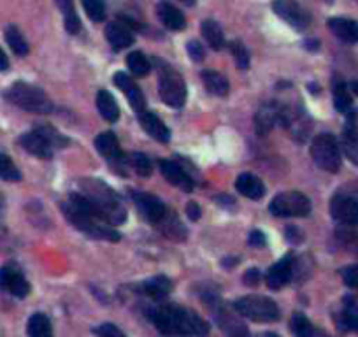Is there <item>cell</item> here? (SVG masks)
Returning a JSON list of instances; mask_svg holds the SVG:
<instances>
[{
	"label": "cell",
	"mask_w": 358,
	"mask_h": 337,
	"mask_svg": "<svg viewBox=\"0 0 358 337\" xmlns=\"http://www.w3.org/2000/svg\"><path fill=\"white\" fill-rule=\"evenodd\" d=\"M149 320L165 336L174 337H207L209 325L197 313L187 307L162 306L149 313Z\"/></svg>",
	"instance_id": "obj_1"
},
{
	"label": "cell",
	"mask_w": 358,
	"mask_h": 337,
	"mask_svg": "<svg viewBox=\"0 0 358 337\" xmlns=\"http://www.w3.org/2000/svg\"><path fill=\"white\" fill-rule=\"evenodd\" d=\"M81 193L88 200L90 209L105 225H119L127 220V211L118 193L101 180H83Z\"/></svg>",
	"instance_id": "obj_2"
},
{
	"label": "cell",
	"mask_w": 358,
	"mask_h": 337,
	"mask_svg": "<svg viewBox=\"0 0 358 337\" xmlns=\"http://www.w3.org/2000/svg\"><path fill=\"white\" fill-rule=\"evenodd\" d=\"M62 211H64V216L74 225L76 229L83 230V232L95 237V239L114 241V243L121 239V236H119L114 229H111V227L105 225L104 221L95 218V214L90 209L88 200L85 199V195L83 193L69 195L67 200L62 202Z\"/></svg>",
	"instance_id": "obj_3"
},
{
	"label": "cell",
	"mask_w": 358,
	"mask_h": 337,
	"mask_svg": "<svg viewBox=\"0 0 358 337\" xmlns=\"http://www.w3.org/2000/svg\"><path fill=\"white\" fill-rule=\"evenodd\" d=\"M6 98L23 111L37 112V114H48L53 111V102L49 101L46 92L30 83H15L11 88L6 90Z\"/></svg>",
	"instance_id": "obj_4"
},
{
	"label": "cell",
	"mask_w": 358,
	"mask_h": 337,
	"mask_svg": "<svg viewBox=\"0 0 358 337\" xmlns=\"http://www.w3.org/2000/svg\"><path fill=\"white\" fill-rule=\"evenodd\" d=\"M235 313L253 322H276L280 318V307L273 299L260 295H248L235 300Z\"/></svg>",
	"instance_id": "obj_5"
},
{
	"label": "cell",
	"mask_w": 358,
	"mask_h": 337,
	"mask_svg": "<svg viewBox=\"0 0 358 337\" xmlns=\"http://www.w3.org/2000/svg\"><path fill=\"white\" fill-rule=\"evenodd\" d=\"M311 157L314 164L327 173H339L341 150L337 139L332 134H320L311 143Z\"/></svg>",
	"instance_id": "obj_6"
},
{
	"label": "cell",
	"mask_w": 358,
	"mask_h": 337,
	"mask_svg": "<svg viewBox=\"0 0 358 337\" xmlns=\"http://www.w3.org/2000/svg\"><path fill=\"white\" fill-rule=\"evenodd\" d=\"M268 211L280 218H304L311 213V200L300 191H284L274 197Z\"/></svg>",
	"instance_id": "obj_7"
},
{
	"label": "cell",
	"mask_w": 358,
	"mask_h": 337,
	"mask_svg": "<svg viewBox=\"0 0 358 337\" xmlns=\"http://www.w3.org/2000/svg\"><path fill=\"white\" fill-rule=\"evenodd\" d=\"M158 94L164 104L171 107H183L187 102V85L185 79L172 69H162L160 71V85H158Z\"/></svg>",
	"instance_id": "obj_8"
},
{
	"label": "cell",
	"mask_w": 358,
	"mask_h": 337,
	"mask_svg": "<svg viewBox=\"0 0 358 337\" xmlns=\"http://www.w3.org/2000/svg\"><path fill=\"white\" fill-rule=\"evenodd\" d=\"M273 11L280 16L283 21H287L288 25H291L297 31H306L309 26V15H307L306 9L302 6L295 2V0H274L273 2Z\"/></svg>",
	"instance_id": "obj_9"
},
{
	"label": "cell",
	"mask_w": 358,
	"mask_h": 337,
	"mask_svg": "<svg viewBox=\"0 0 358 337\" xmlns=\"http://www.w3.org/2000/svg\"><path fill=\"white\" fill-rule=\"evenodd\" d=\"M330 214L339 223L355 227L358 225V199L351 195H334L330 200Z\"/></svg>",
	"instance_id": "obj_10"
},
{
	"label": "cell",
	"mask_w": 358,
	"mask_h": 337,
	"mask_svg": "<svg viewBox=\"0 0 358 337\" xmlns=\"http://www.w3.org/2000/svg\"><path fill=\"white\" fill-rule=\"evenodd\" d=\"M0 292H8L18 299H25L30 293L28 281L16 266H6L0 269Z\"/></svg>",
	"instance_id": "obj_11"
},
{
	"label": "cell",
	"mask_w": 358,
	"mask_h": 337,
	"mask_svg": "<svg viewBox=\"0 0 358 337\" xmlns=\"http://www.w3.org/2000/svg\"><path fill=\"white\" fill-rule=\"evenodd\" d=\"M346 116L348 121L344 125L343 137H341V146H343V153L346 155L348 160L358 165V114L355 109H351Z\"/></svg>",
	"instance_id": "obj_12"
},
{
	"label": "cell",
	"mask_w": 358,
	"mask_h": 337,
	"mask_svg": "<svg viewBox=\"0 0 358 337\" xmlns=\"http://www.w3.org/2000/svg\"><path fill=\"white\" fill-rule=\"evenodd\" d=\"M134 202L137 206L139 213L146 218L148 221L157 225L158 221L164 218V214L167 213V207L162 202L158 197L151 193H135L134 195Z\"/></svg>",
	"instance_id": "obj_13"
},
{
	"label": "cell",
	"mask_w": 358,
	"mask_h": 337,
	"mask_svg": "<svg viewBox=\"0 0 358 337\" xmlns=\"http://www.w3.org/2000/svg\"><path fill=\"white\" fill-rule=\"evenodd\" d=\"M114 85L119 88V90L123 92L125 95H127L132 109H134L137 114H141V112L146 109V98L141 88L134 83V79H132L128 74H125V72H116Z\"/></svg>",
	"instance_id": "obj_14"
},
{
	"label": "cell",
	"mask_w": 358,
	"mask_h": 337,
	"mask_svg": "<svg viewBox=\"0 0 358 337\" xmlns=\"http://www.w3.org/2000/svg\"><path fill=\"white\" fill-rule=\"evenodd\" d=\"M295 259L293 255H287L284 259H281L280 262L274 263L267 273V286L271 290H280L287 285L288 281H290L291 274H293L295 269Z\"/></svg>",
	"instance_id": "obj_15"
},
{
	"label": "cell",
	"mask_w": 358,
	"mask_h": 337,
	"mask_svg": "<svg viewBox=\"0 0 358 337\" xmlns=\"http://www.w3.org/2000/svg\"><path fill=\"white\" fill-rule=\"evenodd\" d=\"M160 165V173L172 187L176 188H181L183 191H191L195 188L194 180L185 173V168L181 165L174 164L171 160H160L158 162Z\"/></svg>",
	"instance_id": "obj_16"
},
{
	"label": "cell",
	"mask_w": 358,
	"mask_h": 337,
	"mask_svg": "<svg viewBox=\"0 0 358 337\" xmlns=\"http://www.w3.org/2000/svg\"><path fill=\"white\" fill-rule=\"evenodd\" d=\"M139 121H141L146 134L151 135L155 141L164 144H167L169 141H171V130H169L167 125H165L153 111H146L144 109V111L139 114Z\"/></svg>",
	"instance_id": "obj_17"
},
{
	"label": "cell",
	"mask_w": 358,
	"mask_h": 337,
	"mask_svg": "<svg viewBox=\"0 0 358 337\" xmlns=\"http://www.w3.org/2000/svg\"><path fill=\"white\" fill-rule=\"evenodd\" d=\"M218 327L227 334L228 337H248V327L244 325L243 320H239L234 313H230L225 307H218L214 313Z\"/></svg>",
	"instance_id": "obj_18"
},
{
	"label": "cell",
	"mask_w": 358,
	"mask_h": 337,
	"mask_svg": "<svg viewBox=\"0 0 358 337\" xmlns=\"http://www.w3.org/2000/svg\"><path fill=\"white\" fill-rule=\"evenodd\" d=\"M19 144H22L30 155H34V157L42 158V160H49V158H53V151L55 150L49 146L48 141H46L37 130H32L28 132V134L22 135V137H19Z\"/></svg>",
	"instance_id": "obj_19"
},
{
	"label": "cell",
	"mask_w": 358,
	"mask_h": 337,
	"mask_svg": "<svg viewBox=\"0 0 358 337\" xmlns=\"http://www.w3.org/2000/svg\"><path fill=\"white\" fill-rule=\"evenodd\" d=\"M105 39L114 51H121V49L134 44V34L130 32V28L125 23L118 21L109 23L108 28H105Z\"/></svg>",
	"instance_id": "obj_20"
},
{
	"label": "cell",
	"mask_w": 358,
	"mask_h": 337,
	"mask_svg": "<svg viewBox=\"0 0 358 337\" xmlns=\"http://www.w3.org/2000/svg\"><path fill=\"white\" fill-rule=\"evenodd\" d=\"M281 123V107L276 104H265L258 109L255 116V127L258 135H265L273 130L274 125Z\"/></svg>",
	"instance_id": "obj_21"
},
{
	"label": "cell",
	"mask_w": 358,
	"mask_h": 337,
	"mask_svg": "<svg viewBox=\"0 0 358 337\" xmlns=\"http://www.w3.org/2000/svg\"><path fill=\"white\" fill-rule=\"evenodd\" d=\"M157 15L160 18L162 25L172 32L183 31L185 26H187V19H185L183 12L179 11L176 6L169 4V2H160L157 6Z\"/></svg>",
	"instance_id": "obj_22"
},
{
	"label": "cell",
	"mask_w": 358,
	"mask_h": 337,
	"mask_svg": "<svg viewBox=\"0 0 358 337\" xmlns=\"http://www.w3.org/2000/svg\"><path fill=\"white\" fill-rule=\"evenodd\" d=\"M328 28L337 39H341L346 44L358 42V23L348 18H330L328 19Z\"/></svg>",
	"instance_id": "obj_23"
},
{
	"label": "cell",
	"mask_w": 358,
	"mask_h": 337,
	"mask_svg": "<svg viewBox=\"0 0 358 337\" xmlns=\"http://www.w3.org/2000/svg\"><path fill=\"white\" fill-rule=\"evenodd\" d=\"M235 188L241 195L248 197L251 200H260L265 195V187L255 174L244 173L235 181Z\"/></svg>",
	"instance_id": "obj_24"
},
{
	"label": "cell",
	"mask_w": 358,
	"mask_h": 337,
	"mask_svg": "<svg viewBox=\"0 0 358 337\" xmlns=\"http://www.w3.org/2000/svg\"><path fill=\"white\" fill-rule=\"evenodd\" d=\"M157 225H158V229L162 230V234L167 237H171L172 241L187 239V229H185L183 223L179 221V218L176 216L172 211L167 209V213L164 214V218H162Z\"/></svg>",
	"instance_id": "obj_25"
},
{
	"label": "cell",
	"mask_w": 358,
	"mask_h": 337,
	"mask_svg": "<svg viewBox=\"0 0 358 337\" xmlns=\"http://www.w3.org/2000/svg\"><path fill=\"white\" fill-rule=\"evenodd\" d=\"M141 290L144 292V295L151 297L153 300H164L172 292V283L169 277L155 276L151 279L144 281Z\"/></svg>",
	"instance_id": "obj_26"
},
{
	"label": "cell",
	"mask_w": 358,
	"mask_h": 337,
	"mask_svg": "<svg viewBox=\"0 0 358 337\" xmlns=\"http://www.w3.org/2000/svg\"><path fill=\"white\" fill-rule=\"evenodd\" d=\"M202 81H204L205 90L209 94L216 95V97H225V95H228V90H230L227 78L216 71H202Z\"/></svg>",
	"instance_id": "obj_27"
},
{
	"label": "cell",
	"mask_w": 358,
	"mask_h": 337,
	"mask_svg": "<svg viewBox=\"0 0 358 337\" xmlns=\"http://www.w3.org/2000/svg\"><path fill=\"white\" fill-rule=\"evenodd\" d=\"M95 148H97L99 153L104 158H108V160H114L119 155H123L121 150H119L118 137H116L112 132H102L101 135H97V139H95Z\"/></svg>",
	"instance_id": "obj_28"
},
{
	"label": "cell",
	"mask_w": 358,
	"mask_h": 337,
	"mask_svg": "<svg viewBox=\"0 0 358 337\" xmlns=\"http://www.w3.org/2000/svg\"><path fill=\"white\" fill-rule=\"evenodd\" d=\"M97 109L101 112V116L109 123H114L119 118V107L116 98L109 94L108 90H101L97 94Z\"/></svg>",
	"instance_id": "obj_29"
},
{
	"label": "cell",
	"mask_w": 358,
	"mask_h": 337,
	"mask_svg": "<svg viewBox=\"0 0 358 337\" xmlns=\"http://www.w3.org/2000/svg\"><path fill=\"white\" fill-rule=\"evenodd\" d=\"M55 2L56 6H58L60 11H62V15H64L65 31L72 35L79 34V32H81V19L76 15L74 2H72V0H55Z\"/></svg>",
	"instance_id": "obj_30"
},
{
	"label": "cell",
	"mask_w": 358,
	"mask_h": 337,
	"mask_svg": "<svg viewBox=\"0 0 358 337\" xmlns=\"http://www.w3.org/2000/svg\"><path fill=\"white\" fill-rule=\"evenodd\" d=\"M202 35L207 41V44L214 49V51H220L225 46V35L221 26L218 25L214 19H205L202 21Z\"/></svg>",
	"instance_id": "obj_31"
},
{
	"label": "cell",
	"mask_w": 358,
	"mask_h": 337,
	"mask_svg": "<svg viewBox=\"0 0 358 337\" xmlns=\"http://www.w3.org/2000/svg\"><path fill=\"white\" fill-rule=\"evenodd\" d=\"M26 332H28L30 337H53L51 322L42 313H35V315L30 316Z\"/></svg>",
	"instance_id": "obj_32"
},
{
	"label": "cell",
	"mask_w": 358,
	"mask_h": 337,
	"mask_svg": "<svg viewBox=\"0 0 358 337\" xmlns=\"http://www.w3.org/2000/svg\"><path fill=\"white\" fill-rule=\"evenodd\" d=\"M334 105L339 112L348 114L353 109V101H351V94L348 90V85L343 81L334 83Z\"/></svg>",
	"instance_id": "obj_33"
},
{
	"label": "cell",
	"mask_w": 358,
	"mask_h": 337,
	"mask_svg": "<svg viewBox=\"0 0 358 337\" xmlns=\"http://www.w3.org/2000/svg\"><path fill=\"white\" fill-rule=\"evenodd\" d=\"M6 41H8L9 48H11L18 56L28 55V42L23 37L18 26H8V28H6Z\"/></svg>",
	"instance_id": "obj_34"
},
{
	"label": "cell",
	"mask_w": 358,
	"mask_h": 337,
	"mask_svg": "<svg viewBox=\"0 0 358 337\" xmlns=\"http://www.w3.org/2000/svg\"><path fill=\"white\" fill-rule=\"evenodd\" d=\"M127 65L132 71V74L137 76V78H144V76H148L149 71H151V64H149L148 56L142 51L130 53L127 58Z\"/></svg>",
	"instance_id": "obj_35"
},
{
	"label": "cell",
	"mask_w": 358,
	"mask_h": 337,
	"mask_svg": "<svg viewBox=\"0 0 358 337\" xmlns=\"http://www.w3.org/2000/svg\"><path fill=\"white\" fill-rule=\"evenodd\" d=\"M35 130H37L39 134H41L46 141H48V144L53 148V150L65 148L69 144V139H65L58 130H55V128L49 127V125H39Z\"/></svg>",
	"instance_id": "obj_36"
},
{
	"label": "cell",
	"mask_w": 358,
	"mask_h": 337,
	"mask_svg": "<svg viewBox=\"0 0 358 337\" xmlns=\"http://www.w3.org/2000/svg\"><path fill=\"white\" fill-rule=\"evenodd\" d=\"M0 180L4 181H19L22 180V173L16 167L15 162L8 157V155L0 153Z\"/></svg>",
	"instance_id": "obj_37"
},
{
	"label": "cell",
	"mask_w": 358,
	"mask_h": 337,
	"mask_svg": "<svg viewBox=\"0 0 358 337\" xmlns=\"http://www.w3.org/2000/svg\"><path fill=\"white\" fill-rule=\"evenodd\" d=\"M230 51L232 56H234V62L239 69L246 71L250 67V51L246 49V46L243 44L241 41H234L230 42Z\"/></svg>",
	"instance_id": "obj_38"
},
{
	"label": "cell",
	"mask_w": 358,
	"mask_h": 337,
	"mask_svg": "<svg viewBox=\"0 0 358 337\" xmlns=\"http://www.w3.org/2000/svg\"><path fill=\"white\" fill-rule=\"evenodd\" d=\"M290 329L297 337H311L314 327L311 325V322L304 315H293L290 322Z\"/></svg>",
	"instance_id": "obj_39"
},
{
	"label": "cell",
	"mask_w": 358,
	"mask_h": 337,
	"mask_svg": "<svg viewBox=\"0 0 358 337\" xmlns=\"http://www.w3.org/2000/svg\"><path fill=\"white\" fill-rule=\"evenodd\" d=\"M83 8L92 21H102L105 18V8L102 0H81Z\"/></svg>",
	"instance_id": "obj_40"
},
{
	"label": "cell",
	"mask_w": 358,
	"mask_h": 337,
	"mask_svg": "<svg viewBox=\"0 0 358 337\" xmlns=\"http://www.w3.org/2000/svg\"><path fill=\"white\" fill-rule=\"evenodd\" d=\"M130 162H132V167H134V171L139 174V176L141 178L151 176L153 167H151V162H149V158L146 157V155L134 153L130 157Z\"/></svg>",
	"instance_id": "obj_41"
},
{
	"label": "cell",
	"mask_w": 358,
	"mask_h": 337,
	"mask_svg": "<svg viewBox=\"0 0 358 337\" xmlns=\"http://www.w3.org/2000/svg\"><path fill=\"white\" fill-rule=\"evenodd\" d=\"M339 329L346 330V332H357L358 334V315L350 311H344L339 318Z\"/></svg>",
	"instance_id": "obj_42"
},
{
	"label": "cell",
	"mask_w": 358,
	"mask_h": 337,
	"mask_svg": "<svg viewBox=\"0 0 358 337\" xmlns=\"http://www.w3.org/2000/svg\"><path fill=\"white\" fill-rule=\"evenodd\" d=\"M94 334L99 337H127L121 330L112 323H102L101 327L94 329Z\"/></svg>",
	"instance_id": "obj_43"
},
{
	"label": "cell",
	"mask_w": 358,
	"mask_h": 337,
	"mask_svg": "<svg viewBox=\"0 0 358 337\" xmlns=\"http://www.w3.org/2000/svg\"><path fill=\"white\" fill-rule=\"evenodd\" d=\"M341 276H343L344 283L351 288H358V266H350L346 269L341 270Z\"/></svg>",
	"instance_id": "obj_44"
},
{
	"label": "cell",
	"mask_w": 358,
	"mask_h": 337,
	"mask_svg": "<svg viewBox=\"0 0 358 337\" xmlns=\"http://www.w3.org/2000/svg\"><path fill=\"white\" fill-rule=\"evenodd\" d=\"M187 49H188V55H190L191 60L202 62V58H204V48L201 46V42H198V41H188Z\"/></svg>",
	"instance_id": "obj_45"
},
{
	"label": "cell",
	"mask_w": 358,
	"mask_h": 337,
	"mask_svg": "<svg viewBox=\"0 0 358 337\" xmlns=\"http://www.w3.org/2000/svg\"><path fill=\"white\" fill-rule=\"evenodd\" d=\"M265 234H262L260 230H253V232L250 234V237H248V244L250 246H255V248H262L265 246Z\"/></svg>",
	"instance_id": "obj_46"
},
{
	"label": "cell",
	"mask_w": 358,
	"mask_h": 337,
	"mask_svg": "<svg viewBox=\"0 0 358 337\" xmlns=\"http://www.w3.org/2000/svg\"><path fill=\"white\" fill-rule=\"evenodd\" d=\"M262 281V274L258 269H250L246 274H244V283L250 286H257Z\"/></svg>",
	"instance_id": "obj_47"
},
{
	"label": "cell",
	"mask_w": 358,
	"mask_h": 337,
	"mask_svg": "<svg viewBox=\"0 0 358 337\" xmlns=\"http://www.w3.org/2000/svg\"><path fill=\"white\" fill-rule=\"evenodd\" d=\"M187 214H188V218H190V220H194V221H197L198 218H201V206H198L197 202H188V206H187Z\"/></svg>",
	"instance_id": "obj_48"
},
{
	"label": "cell",
	"mask_w": 358,
	"mask_h": 337,
	"mask_svg": "<svg viewBox=\"0 0 358 337\" xmlns=\"http://www.w3.org/2000/svg\"><path fill=\"white\" fill-rule=\"evenodd\" d=\"M287 239L290 241V243H291V241H293V243H300L302 236L297 232V229H288L287 230Z\"/></svg>",
	"instance_id": "obj_49"
},
{
	"label": "cell",
	"mask_w": 358,
	"mask_h": 337,
	"mask_svg": "<svg viewBox=\"0 0 358 337\" xmlns=\"http://www.w3.org/2000/svg\"><path fill=\"white\" fill-rule=\"evenodd\" d=\"M9 69V60L8 56H6V53L2 51V48H0V72H4Z\"/></svg>",
	"instance_id": "obj_50"
},
{
	"label": "cell",
	"mask_w": 358,
	"mask_h": 337,
	"mask_svg": "<svg viewBox=\"0 0 358 337\" xmlns=\"http://www.w3.org/2000/svg\"><path fill=\"white\" fill-rule=\"evenodd\" d=\"M351 90L355 95H358V83H351Z\"/></svg>",
	"instance_id": "obj_51"
},
{
	"label": "cell",
	"mask_w": 358,
	"mask_h": 337,
	"mask_svg": "<svg viewBox=\"0 0 358 337\" xmlns=\"http://www.w3.org/2000/svg\"><path fill=\"white\" fill-rule=\"evenodd\" d=\"M181 2H183V4H187V6H195V2H197V0H181Z\"/></svg>",
	"instance_id": "obj_52"
},
{
	"label": "cell",
	"mask_w": 358,
	"mask_h": 337,
	"mask_svg": "<svg viewBox=\"0 0 358 337\" xmlns=\"http://www.w3.org/2000/svg\"><path fill=\"white\" fill-rule=\"evenodd\" d=\"M265 337H280V336H278V334H274V332H267V334H265Z\"/></svg>",
	"instance_id": "obj_53"
},
{
	"label": "cell",
	"mask_w": 358,
	"mask_h": 337,
	"mask_svg": "<svg viewBox=\"0 0 358 337\" xmlns=\"http://www.w3.org/2000/svg\"><path fill=\"white\" fill-rule=\"evenodd\" d=\"M357 2H358V0H357Z\"/></svg>",
	"instance_id": "obj_54"
}]
</instances>
